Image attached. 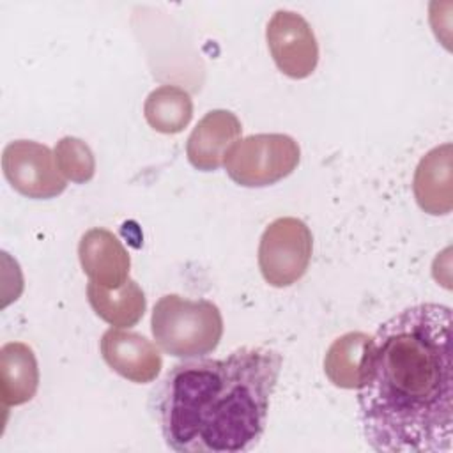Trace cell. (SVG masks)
Instances as JSON below:
<instances>
[{
  "label": "cell",
  "instance_id": "cell-13",
  "mask_svg": "<svg viewBox=\"0 0 453 453\" xmlns=\"http://www.w3.org/2000/svg\"><path fill=\"white\" fill-rule=\"evenodd\" d=\"M87 299L99 319L120 329L138 324L147 308L142 287L131 278L119 288H106L90 281L87 285Z\"/></svg>",
  "mask_w": 453,
  "mask_h": 453
},
{
  "label": "cell",
  "instance_id": "cell-11",
  "mask_svg": "<svg viewBox=\"0 0 453 453\" xmlns=\"http://www.w3.org/2000/svg\"><path fill=\"white\" fill-rule=\"evenodd\" d=\"M418 205L432 214H448L453 207L451 189V145L434 147L421 157L412 180Z\"/></svg>",
  "mask_w": 453,
  "mask_h": 453
},
{
  "label": "cell",
  "instance_id": "cell-3",
  "mask_svg": "<svg viewBox=\"0 0 453 453\" xmlns=\"http://www.w3.org/2000/svg\"><path fill=\"white\" fill-rule=\"evenodd\" d=\"M150 331L166 354L196 359L218 349L223 336V317L212 301L166 294L154 304Z\"/></svg>",
  "mask_w": 453,
  "mask_h": 453
},
{
  "label": "cell",
  "instance_id": "cell-4",
  "mask_svg": "<svg viewBox=\"0 0 453 453\" xmlns=\"http://www.w3.org/2000/svg\"><path fill=\"white\" fill-rule=\"evenodd\" d=\"M301 161L299 143L283 133H258L237 140L225 154L228 177L244 188H265L288 177Z\"/></svg>",
  "mask_w": 453,
  "mask_h": 453
},
{
  "label": "cell",
  "instance_id": "cell-14",
  "mask_svg": "<svg viewBox=\"0 0 453 453\" xmlns=\"http://www.w3.org/2000/svg\"><path fill=\"white\" fill-rule=\"evenodd\" d=\"M370 340L372 336L366 333L350 331L329 345L324 357V372L336 388L357 389L361 386Z\"/></svg>",
  "mask_w": 453,
  "mask_h": 453
},
{
  "label": "cell",
  "instance_id": "cell-9",
  "mask_svg": "<svg viewBox=\"0 0 453 453\" xmlns=\"http://www.w3.org/2000/svg\"><path fill=\"white\" fill-rule=\"evenodd\" d=\"M78 258L90 281L119 288L129 280L131 258L119 237L101 226L87 230L78 244Z\"/></svg>",
  "mask_w": 453,
  "mask_h": 453
},
{
  "label": "cell",
  "instance_id": "cell-16",
  "mask_svg": "<svg viewBox=\"0 0 453 453\" xmlns=\"http://www.w3.org/2000/svg\"><path fill=\"white\" fill-rule=\"evenodd\" d=\"M55 161L60 173L76 184L88 182L96 173V157L90 147L76 136H64L57 142Z\"/></svg>",
  "mask_w": 453,
  "mask_h": 453
},
{
  "label": "cell",
  "instance_id": "cell-5",
  "mask_svg": "<svg viewBox=\"0 0 453 453\" xmlns=\"http://www.w3.org/2000/svg\"><path fill=\"white\" fill-rule=\"evenodd\" d=\"M313 250L310 226L292 216L271 221L258 244V269L264 280L278 288L290 287L308 271Z\"/></svg>",
  "mask_w": 453,
  "mask_h": 453
},
{
  "label": "cell",
  "instance_id": "cell-6",
  "mask_svg": "<svg viewBox=\"0 0 453 453\" xmlns=\"http://www.w3.org/2000/svg\"><path fill=\"white\" fill-rule=\"evenodd\" d=\"M2 170L7 182L23 196L48 200L67 188L60 173L55 152L34 140H14L2 152Z\"/></svg>",
  "mask_w": 453,
  "mask_h": 453
},
{
  "label": "cell",
  "instance_id": "cell-1",
  "mask_svg": "<svg viewBox=\"0 0 453 453\" xmlns=\"http://www.w3.org/2000/svg\"><path fill=\"white\" fill-rule=\"evenodd\" d=\"M451 308L419 303L379 326L357 388L359 423L379 453L449 451Z\"/></svg>",
  "mask_w": 453,
  "mask_h": 453
},
{
  "label": "cell",
  "instance_id": "cell-15",
  "mask_svg": "<svg viewBox=\"0 0 453 453\" xmlns=\"http://www.w3.org/2000/svg\"><path fill=\"white\" fill-rule=\"evenodd\" d=\"M147 124L163 134L180 133L193 119V99L177 85L154 88L143 104Z\"/></svg>",
  "mask_w": 453,
  "mask_h": 453
},
{
  "label": "cell",
  "instance_id": "cell-7",
  "mask_svg": "<svg viewBox=\"0 0 453 453\" xmlns=\"http://www.w3.org/2000/svg\"><path fill=\"white\" fill-rule=\"evenodd\" d=\"M267 48L276 67L292 80L308 78L319 64V42L310 23L294 11L280 9L265 28Z\"/></svg>",
  "mask_w": 453,
  "mask_h": 453
},
{
  "label": "cell",
  "instance_id": "cell-10",
  "mask_svg": "<svg viewBox=\"0 0 453 453\" xmlns=\"http://www.w3.org/2000/svg\"><path fill=\"white\" fill-rule=\"evenodd\" d=\"M241 122L228 110H211L193 127L186 156L200 172H214L223 165L226 150L241 136Z\"/></svg>",
  "mask_w": 453,
  "mask_h": 453
},
{
  "label": "cell",
  "instance_id": "cell-8",
  "mask_svg": "<svg viewBox=\"0 0 453 453\" xmlns=\"http://www.w3.org/2000/svg\"><path fill=\"white\" fill-rule=\"evenodd\" d=\"M99 349L104 363L115 373L134 384L156 380L163 368V357L157 347L134 331L111 327L103 333Z\"/></svg>",
  "mask_w": 453,
  "mask_h": 453
},
{
  "label": "cell",
  "instance_id": "cell-12",
  "mask_svg": "<svg viewBox=\"0 0 453 453\" xmlns=\"http://www.w3.org/2000/svg\"><path fill=\"white\" fill-rule=\"evenodd\" d=\"M39 368L34 350L21 342H9L0 349V396L5 407L23 405L35 396Z\"/></svg>",
  "mask_w": 453,
  "mask_h": 453
},
{
  "label": "cell",
  "instance_id": "cell-2",
  "mask_svg": "<svg viewBox=\"0 0 453 453\" xmlns=\"http://www.w3.org/2000/svg\"><path fill=\"white\" fill-rule=\"evenodd\" d=\"M283 357L269 347H241L223 359L173 365L150 395L166 446L179 453H242L267 425Z\"/></svg>",
  "mask_w": 453,
  "mask_h": 453
}]
</instances>
